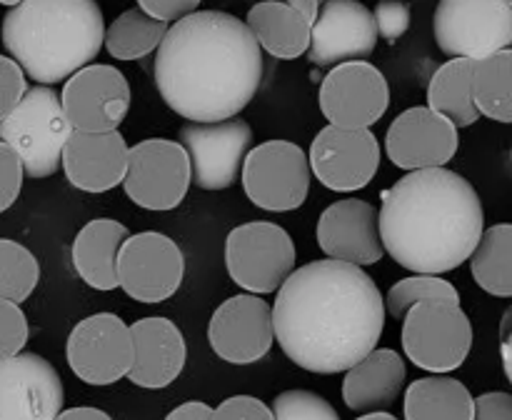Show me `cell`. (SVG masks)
I'll return each mask as SVG.
<instances>
[{"instance_id": "6da1fadb", "label": "cell", "mask_w": 512, "mask_h": 420, "mask_svg": "<svg viewBox=\"0 0 512 420\" xmlns=\"http://www.w3.org/2000/svg\"><path fill=\"white\" fill-rule=\"evenodd\" d=\"M273 333L298 368L345 373L378 348L385 328L380 288L363 268L313 260L275 290Z\"/></svg>"}, {"instance_id": "7a4b0ae2", "label": "cell", "mask_w": 512, "mask_h": 420, "mask_svg": "<svg viewBox=\"0 0 512 420\" xmlns=\"http://www.w3.org/2000/svg\"><path fill=\"white\" fill-rule=\"evenodd\" d=\"M265 63L245 20L223 10H195L173 23L155 53L160 98L190 123H220L248 108Z\"/></svg>"}, {"instance_id": "3957f363", "label": "cell", "mask_w": 512, "mask_h": 420, "mask_svg": "<svg viewBox=\"0 0 512 420\" xmlns=\"http://www.w3.org/2000/svg\"><path fill=\"white\" fill-rule=\"evenodd\" d=\"M383 250L413 273L460 268L485 230V213L470 180L448 168L410 170L383 193L378 210Z\"/></svg>"}, {"instance_id": "277c9868", "label": "cell", "mask_w": 512, "mask_h": 420, "mask_svg": "<svg viewBox=\"0 0 512 420\" xmlns=\"http://www.w3.org/2000/svg\"><path fill=\"white\" fill-rule=\"evenodd\" d=\"M105 20L95 0H23L3 18V45L25 78L68 80L103 50Z\"/></svg>"}, {"instance_id": "5b68a950", "label": "cell", "mask_w": 512, "mask_h": 420, "mask_svg": "<svg viewBox=\"0 0 512 420\" xmlns=\"http://www.w3.org/2000/svg\"><path fill=\"white\" fill-rule=\"evenodd\" d=\"M70 133L73 128L63 113L60 95L50 85L25 90L13 113L0 120V143L13 148L28 178L58 173Z\"/></svg>"}, {"instance_id": "8992f818", "label": "cell", "mask_w": 512, "mask_h": 420, "mask_svg": "<svg viewBox=\"0 0 512 420\" xmlns=\"http://www.w3.org/2000/svg\"><path fill=\"white\" fill-rule=\"evenodd\" d=\"M403 350L418 368L448 375L458 370L473 350V323L460 303H415L403 315Z\"/></svg>"}, {"instance_id": "52a82bcc", "label": "cell", "mask_w": 512, "mask_h": 420, "mask_svg": "<svg viewBox=\"0 0 512 420\" xmlns=\"http://www.w3.org/2000/svg\"><path fill=\"white\" fill-rule=\"evenodd\" d=\"M293 238L280 225L253 220L233 228L225 238V268L235 285L253 295L275 293L295 270Z\"/></svg>"}, {"instance_id": "ba28073f", "label": "cell", "mask_w": 512, "mask_h": 420, "mask_svg": "<svg viewBox=\"0 0 512 420\" xmlns=\"http://www.w3.org/2000/svg\"><path fill=\"white\" fill-rule=\"evenodd\" d=\"M433 33L448 58H488L510 50L512 5L505 0H438Z\"/></svg>"}, {"instance_id": "9c48e42d", "label": "cell", "mask_w": 512, "mask_h": 420, "mask_svg": "<svg viewBox=\"0 0 512 420\" xmlns=\"http://www.w3.org/2000/svg\"><path fill=\"white\" fill-rule=\"evenodd\" d=\"M308 153L293 140H268L248 150L240 168L250 203L270 213H290L308 200Z\"/></svg>"}, {"instance_id": "30bf717a", "label": "cell", "mask_w": 512, "mask_h": 420, "mask_svg": "<svg viewBox=\"0 0 512 420\" xmlns=\"http://www.w3.org/2000/svg\"><path fill=\"white\" fill-rule=\"evenodd\" d=\"M125 195L145 210H173L190 190V160L178 140L148 138L128 148Z\"/></svg>"}, {"instance_id": "8fae6325", "label": "cell", "mask_w": 512, "mask_h": 420, "mask_svg": "<svg viewBox=\"0 0 512 420\" xmlns=\"http://www.w3.org/2000/svg\"><path fill=\"white\" fill-rule=\"evenodd\" d=\"M118 288L140 303H163L173 298L185 278V258L173 238L155 230L125 238L118 250Z\"/></svg>"}, {"instance_id": "7c38bea8", "label": "cell", "mask_w": 512, "mask_h": 420, "mask_svg": "<svg viewBox=\"0 0 512 420\" xmlns=\"http://www.w3.org/2000/svg\"><path fill=\"white\" fill-rule=\"evenodd\" d=\"M253 140V128L238 118L183 125L178 143L188 153L190 183L200 190L230 188L238 180Z\"/></svg>"}, {"instance_id": "4fadbf2b", "label": "cell", "mask_w": 512, "mask_h": 420, "mask_svg": "<svg viewBox=\"0 0 512 420\" xmlns=\"http://www.w3.org/2000/svg\"><path fill=\"white\" fill-rule=\"evenodd\" d=\"M320 110L330 125L370 130L390 105V85L368 60H350L330 68L320 85Z\"/></svg>"}, {"instance_id": "5bb4252c", "label": "cell", "mask_w": 512, "mask_h": 420, "mask_svg": "<svg viewBox=\"0 0 512 420\" xmlns=\"http://www.w3.org/2000/svg\"><path fill=\"white\" fill-rule=\"evenodd\" d=\"M130 85L113 65L90 63L70 75L60 93V105L70 128L80 133L118 130L130 110Z\"/></svg>"}, {"instance_id": "9a60e30c", "label": "cell", "mask_w": 512, "mask_h": 420, "mask_svg": "<svg viewBox=\"0 0 512 420\" xmlns=\"http://www.w3.org/2000/svg\"><path fill=\"white\" fill-rule=\"evenodd\" d=\"M65 358L70 370L88 385H113L128 378L133 365L130 328L113 313L80 320L68 335Z\"/></svg>"}, {"instance_id": "2e32d148", "label": "cell", "mask_w": 512, "mask_h": 420, "mask_svg": "<svg viewBox=\"0 0 512 420\" xmlns=\"http://www.w3.org/2000/svg\"><path fill=\"white\" fill-rule=\"evenodd\" d=\"M208 343L225 363H258L275 343L273 308L268 300L253 293L223 300L208 323Z\"/></svg>"}, {"instance_id": "e0dca14e", "label": "cell", "mask_w": 512, "mask_h": 420, "mask_svg": "<svg viewBox=\"0 0 512 420\" xmlns=\"http://www.w3.org/2000/svg\"><path fill=\"white\" fill-rule=\"evenodd\" d=\"M310 175L335 193L365 188L380 168V143L373 130L328 125L315 135L308 153Z\"/></svg>"}, {"instance_id": "ac0fdd59", "label": "cell", "mask_w": 512, "mask_h": 420, "mask_svg": "<svg viewBox=\"0 0 512 420\" xmlns=\"http://www.w3.org/2000/svg\"><path fill=\"white\" fill-rule=\"evenodd\" d=\"M65 390L58 370L38 353L0 360V420H55Z\"/></svg>"}, {"instance_id": "d6986e66", "label": "cell", "mask_w": 512, "mask_h": 420, "mask_svg": "<svg viewBox=\"0 0 512 420\" xmlns=\"http://www.w3.org/2000/svg\"><path fill=\"white\" fill-rule=\"evenodd\" d=\"M378 48L373 10L360 0H328L310 25L308 58L318 68L368 60Z\"/></svg>"}, {"instance_id": "ffe728a7", "label": "cell", "mask_w": 512, "mask_h": 420, "mask_svg": "<svg viewBox=\"0 0 512 420\" xmlns=\"http://www.w3.org/2000/svg\"><path fill=\"white\" fill-rule=\"evenodd\" d=\"M458 128L428 105L408 108L390 123L385 150L393 165L403 170L445 168L458 153Z\"/></svg>"}, {"instance_id": "44dd1931", "label": "cell", "mask_w": 512, "mask_h": 420, "mask_svg": "<svg viewBox=\"0 0 512 420\" xmlns=\"http://www.w3.org/2000/svg\"><path fill=\"white\" fill-rule=\"evenodd\" d=\"M318 245L330 260L350 265H375L383 260L378 210L373 203L345 198L328 205L318 218Z\"/></svg>"}, {"instance_id": "7402d4cb", "label": "cell", "mask_w": 512, "mask_h": 420, "mask_svg": "<svg viewBox=\"0 0 512 420\" xmlns=\"http://www.w3.org/2000/svg\"><path fill=\"white\" fill-rule=\"evenodd\" d=\"M70 185L83 193H108L123 185L128 168V143L120 130L80 133L73 130L60 158Z\"/></svg>"}, {"instance_id": "603a6c76", "label": "cell", "mask_w": 512, "mask_h": 420, "mask_svg": "<svg viewBox=\"0 0 512 420\" xmlns=\"http://www.w3.org/2000/svg\"><path fill=\"white\" fill-rule=\"evenodd\" d=\"M130 328L133 340V365L128 370L130 383L138 388H168L183 373L188 360V345L178 325L168 318H140Z\"/></svg>"}, {"instance_id": "cb8c5ba5", "label": "cell", "mask_w": 512, "mask_h": 420, "mask_svg": "<svg viewBox=\"0 0 512 420\" xmlns=\"http://www.w3.org/2000/svg\"><path fill=\"white\" fill-rule=\"evenodd\" d=\"M405 385V360L390 348H375L345 370L343 400L355 413L385 410L398 400Z\"/></svg>"}, {"instance_id": "d4e9b609", "label": "cell", "mask_w": 512, "mask_h": 420, "mask_svg": "<svg viewBox=\"0 0 512 420\" xmlns=\"http://www.w3.org/2000/svg\"><path fill=\"white\" fill-rule=\"evenodd\" d=\"M128 228L113 218H95L80 228L73 240V268L85 285L95 290L118 288V250L128 238Z\"/></svg>"}, {"instance_id": "484cf974", "label": "cell", "mask_w": 512, "mask_h": 420, "mask_svg": "<svg viewBox=\"0 0 512 420\" xmlns=\"http://www.w3.org/2000/svg\"><path fill=\"white\" fill-rule=\"evenodd\" d=\"M245 25L258 40L260 50L280 60H295L308 53L310 23L290 5L260 0L248 10Z\"/></svg>"}, {"instance_id": "4316f807", "label": "cell", "mask_w": 512, "mask_h": 420, "mask_svg": "<svg viewBox=\"0 0 512 420\" xmlns=\"http://www.w3.org/2000/svg\"><path fill=\"white\" fill-rule=\"evenodd\" d=\"M403 413L405 420H473L475 398L450 375H428L408 385Z\"/></svg>"}, {"instance_id": "83f0119b", "label": "cell", "mask_w": 512, "mask_h": 420, "mask_svg": "<svg viewBox=\"0 0 512 420\" xmlns=\"http://www.w3.org/2000/svg\"><path fill=\"white\" fill-rule=\"evenodd\" d=\"M473 60L450 58L440 65L428 83V108L443 115L455 128H468L480 120L473 103Z\"/></svg>"}, {"instance_id": "f1b7e54d", "label": "cell", "mask_w": 512, "mask_h": 420, "mask_svg": "<svg viewBox=\"0 0 512 420\" xmlns=\"http://www.w3.org/2000/svg\"><path fill=\"white\" fill-rule=\"evenodd\" d=\"M470 273L485 293L512 298V225L498 223L485 228L470 253Z\"/></svg>"}, {"instance_id": "f546056e", "label": "cell", "mask_w": 512, "mask_h": 420, "mask_svg": "<svg viewBox=\"0 0 512 420\" xmlns=\"http://www.w3.org/2000/svg\"><path fill=\"white\" fill-rule=\"evenodd\" d=\"M512 50L473 60V103L480 115L512 123Z\"/></svg>"}, {"instance_id": "4dcf8cb0", "label": "cell", "mask_w": 512, "mask_h": 420, "mask_svg": "<svg viewBox=\"0 0 512 420\" xmlns=\"http://www.w3.org/2000/svg\"><path fill=\"white\" fill-rule=\"evenodd\" d=\"M170 25L163 20L150 18L140 8H130L120 13L113 23L105 28L103 45L115 60H140L158 50L160 40L165 38Z\"/></svg>"}, {"instance_id": "1f68e13d", "label": "cell", "mask_w": 512, "mask_h": 420, "mask_svg": "<svg viewBox=\"0 0 512 420\" xmlns=\"http://www.w3.org/2000/svg\"><path fill=\"white\" fill-rule=\"evenodd\" d=\"M38 280V258L25 245L10 238H0V300L20 305L33 295Z\"/></svg>"}, {"instance_id": "d6a6232c", "label": "cell", "mask_w": 512, "mask_h": 420, "mask_svg": "<svg viewBox=\"0 0 512 420\" xmlns=\"http://www.w3.org/2000/svg\"><path fill=\"white\" fill-rule=\"evenodd\" d=\"M423 300H450V303H460V293L450 280H443L440 275L413 273L410 278L398 280L388 290V295L383 298V305L393 318H403L415 303H423Z\"/></svg>"}, {"instance_id": "836d02e7", "label": "cell", "mask_w": 512, "mask_h": 420, "mask_svg": "<svg viewBox=\"0 0 512 420\" xmlns=\"http://www.w3.org/2000/svg\"><path fill=\"white\" fill-rule=\"evenodd\" d=\"M273 420H340L338 410L313 390H283L273 400Z\"/></svg>"}, {"instance_id": "e575fe53", "label": "cell", "mask_w": 512, "mask_h": 420, "mask_svg": "<svg viewBox=\"0 0 512 420\" xmlns=\"http://www.w3.org/2000/svg\"><path fill=\"white\" fill-rule=\"evenodd\" d=\"M28 335L30 328L23 308L10 300H0V360L23 353Z\"/></svg>"}, {"instance_id": "d590c367", "label": "cell", "mask_w": 512, "mask_h": 420, "mask_svg": "<svg viewBox=\"0 0 512 420\" xmlns=\"http://www.w3.org/2000/svg\"><path fill=\"white\" fill-rule=\"evenodd\" d=\"M373 20L378 38L395 43V40L408 33L413 13H410V5L403 3V0H380L373 10Z\"/></svg>"}, {"instance_id": "8d00e7d4", "label": "cell", "mask_w": 512, "mask_h": 420, "mask_svg": "<svg viewBox=\"0 0 512 420\" xmlns=\"http://www.w3.org/2000/svg\"><path fill=\"white\" fill-rule=\"evenodd\" d=\"M25 90H28V80L20 65L13 58L0 55V120L13 113L15 105L23 100Z\"/></svg>"}, {"instance_id": "74e56055", "label": "cell", "mask_w": 512, "mask_h": 420, "mask_svg": "<svg viewBox=\"0 0 512 420\" xmlns=\"http://www.w3.org/2000/svg\"><path fill=\"white\" fill-rule=\"evenodd\" d=\"M210 420H273V410L255 395H233L213 408Z\"/></svg>"}, {"instance_id": "f35d334b", "label": "cell", "mask_w": 512, "mask_h": 420, "mask_svg": "<svg viewBox=\"0 0 512 420\" xmlns=\"http://www.w3.org/2000/svg\"><path fill=\"white\" fill-rule=\"evenodd\" d=\"M23 178L25 173L20 158L13 153V148L0 143V213H5L18 200Z\"/></svg>"}, {"instance_id": "ab89813d", "label": "cell", "mask_w": 512, "mask_h": 420, "mask_svg": "<svg viewBox=\"0 0 512 420\" xmlns=\"http://www.w3.org/2000/svg\"><path fill=\"white\" fill-rule=\"evenodd\" d=\"M200 3H203V0H138L143 13H148L150 18L155 20H163V23L168 25L178 23L185 15L195 13Z\"/></svg>"}, {"instance_id": "60d3db41", "label": "cell", "mask_w": 512, "mask_h": 420, "mask_svg": "<svg viewBox=\"0 0 512 420\" xmlns=\"http://www.w3.org/2000/svg\"><path fill=\"white\" fill-rule=\"evenodd\" d=\"M473 420H512V395L503 390L478 395Z\"/></svg>"}, {"instance_id": "b9f144b4", "label": "cell", "mask_w": 512, "mask_h": 420, "mask_svg": "<svg viewBox=\"0 0 512 420\" xmlns=\"http://www.w3.org/2000/svg\"><path fill=\"white\" fill-rule=\"evenodd\" d=\"M210 413H213V408L208 403L190 400V403H183L175 410H170L165 420H210Z\"/></svg>"}, {"instance_id": "7bdbcfd3", "label": "cell", "mask_w": 512, "mask_h": 420, "mask_svg": "<svg viewBox=\"0 0 512 420\" xmlns=\"http://www.w3.org/2000/svg\"><path fill=\"white\" fill-rule=\"evenodd\" d=\"M55 420H113V418H110V415L100 408H88V405H80V408L60 410V415Z\"/></svg>"}, {"instance_id": "ee69618b", "label": "cell", "mask_w": 512, "mask_h": 420, "mask_svg": "<svg viewBox=\"0 0 512 420\" xmlns=\"http://www.w3.org/2000/svg\"><path fill=\"white\" fill-rule=\"evenodd\" d=\"M278 3H285V5H290V8L298 10V13L303 15L310 25H313L315 18H318V10H320L318 0H278Z\"/></svg>"}, {"instance_id": "f6af8a7d", "label": "cell", "mask_w": 512, "mask_h": 420, "mask_svg": "<svg viewBox=\"0 0 512 420\" xmlns=\"http://www.w3.org/2000/svg\"><path fill=\"white\" fill-rule=\"evenodd\" d=\"M510 318H512V310H508V313H505V320H503V363H505V373H508V378H512L510 350H508V345H510V333H508Z\"/></svg>"}, {"instance_id": "bcb514c9", "label": "cell", "mask_w": 512, "mask_h": 420, "mask_svg": "<svg viewBox=\"0 0 512 420\" xmlns=\"http://www.w3.org/2000/svg\"><path fill=\"white\" fill-rule=\"evenodd\" d=\"M355 420H398V418H395L393 413H388V410H375V413H365Z\"/></svg>"}, {"instance_id": "7dc6e473", "label": "cell", "mask_w": 512, "mask_h": 420, "mask_svg": "<svg viewBox=\"0 0 512 420\" xmlns=\"http://www.w3.org/2000/svg\"><path fill=\"white\" fill-rule=\"evenodd\" d=\"M0 3H3V5H10V8H13V5L23 3V0H0Z\"/></svg>"}, {"instance_id": "c3c4849f", "label": "cell", "mask_w": 512, "mask_h": 420, "mask_svg": "<svg viewBox=\"0 0 512 420\" xmlns=\"http://www.w3.org/2000/svg\"><path fill=\"white\" fill-rule=\"evenodd\" d=\"M318 3H328V0H318Z\"/></svg>"}, {"instance_id": "681fc988", "label": "cell", "mask_w": 512, "mask_h": 420, "mask_svg": "<svg viewBox=\"0 0 512 420\" xmlns=\"http://www.w3.org/2000/svg\"><path fill=\"white\" fill-rule=\"evenodd\" d=\"M505 3H510V5H512V0H505Z\"/></svg>"}]
</instances>
